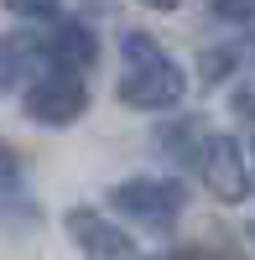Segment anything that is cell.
Returning <instances> with one entry per match:
<instances>
[{
	"label": "cell",
	"mask_w": 255,
	"mask_h": 260,
	"mask_svg": "<svg viewBox=\"0 0 255 260\" xmlns=\"http://www.w3.org/2000/svg\"><path fill=\"white\" fill-rule=\"evenodd\" d=\"M208 260H235V255H208Z\"/></svg>",
	"instance_id": "13"
},
{
	"label": "cell",
	"mask_w": 255,
	"mask_h": 260,
	"mask_svg": "<svg viewBox=\"0 0 255 260\" xmlns=\"http://www.w3.org/2000/svg\"><path fill=\"white\" fill-rule=\"evenodd\" d=\"M62 229H68V240L78 245L83 260H125L131 255V234L120 224H110L104 213H94V208H68Z\"/></svg>",
	"instance_id": "5"
},
{
	"label": "cell",
	"mask_w": 255,
	"mask_h": 260,
	"mask_svg": "<svg viewBox=\"0 0 255 260\" xmlns=\"http://www.w3.org/2000/svg\"><path fill=\"white\" fill-rule=\"evenodd\" d=\"M141 6H151V11H177L182 0H141Z\"/></svg>",
	"instance_id": "11"
},
{
	"label": "cell",
	"mask_w": 255,
	"mask_h": 260,
	"mask_svg": "<svg viewBox=\"0 0 255 260\" xmlns=\"http://www.w3.org/2000/svg\"><path fill=\"white\" fill-rule=\"evenodd\" d=\"M42 68H47V37H31V31L0 37V94L16 83H31Z\"/></svg>",
	"instance_id": "6"
},
{
	"label": "cell",
	"mask_w": 255,
	"mask_h": 260,
	"mask_svg": "<svg viewBox=\"0 0 255 260\" xmlns=\"http://www.w3.org/2000/svg\"><path fill=\"white\" fill-rule=\"evenodd\" d=\"M120 83H115V94L125 110H146V115H162V110H177L182 94H187V78L172 57L162 52V42L156 37H146V31H125L120 37Z\"/></svg>",
	"instance_id": "1"
},
{
	"label": "cell",
	"mask_w": 255,
	"mask_h": 260,
	"mask_svg": "<svg viewBox=\"0 0 255 260\" xmlns=\"http://www.w3.org/2000/svg\"><path fill=\"white\" fill-rule=\"evenodd\" d=\"M6 11L21 16V21H52L62 11V0H6Z\"/></svg>",
	"instance_id": "9"
},
{
	"label": "cell",
	"mask_w": 255,
	"mask_h": 260,
	"mask_svg": "<svg viewBox=\"0 0 255 260\" xmlns=\"http://www.w3.org/2000/svg\"><path fill=\"white\" fill-rule=\"evenodd\" d=\"M21 110H26L31 125H52V130H57V125H73L83 110H89V83H83V73L47 62V68L26 83Z\"/></svg>",
	"instance_id": "2"
},
{
	"label": "cell",
	"mask_w": 255,
	"mask_h": 260,
	"mask_svg": "<svg viewBox=\"0 0 255 260\" xmlns=\"http://www.w3.org/2000/svg\"><path fill=\"white\" fill-rule=\"evenodd\" d=\"M182 203H187V192L172 177H131V182L110 187V208L136 224H172L182 213Z\"/></svg>",
	"instance_id": "3"
},
{
	"label": "cell",
	"mask_w": 255,
	"mask_h": 260,
	"mask_svg": "<svg viewBox=\"0 0 255 260\" xmlns=\"http://www.w3.org/2000/svg\"><path fill=\"white\" fill-rule=\"evenodd\" d=\"M219 21H255V0H208Z\"/></svg>",
	"instance_id": "10"
},
{
	"label": "cell",
	"mask_w": 255,
	"mask_h": 260,
	"mask_svg": "<svg viewBox=\"0 0 255 260\" xmlns=\"http://www.w3.org/2000/svg\"><path fill=\"white\" fill-rule=\"evenodd\" d=\"M250 234H255V224H250Z\"/></svg>",
	"instance_id": "14"
},
{
	"label": "cell",
	"mask_w": 255,
	"mask_h": 260,
	"mask_svg": "<svg viewBox=\"0 0 255 260\" xmlns=\"http://www.w3.org/2000/svg\"><path fill=\"white\" fill-rule=\"evenodd\" d=\"M0 208H26V177H21L11 146H0Z\"/></svg>",
	"instance_id": "8"
},
{
	"label": "cell",
	"mask_w": 255,
	"mask_h": 260,
	"mask_svg": "<svg viewBox=\"0 0 255 260\" xmlns=\"http://www.w3.org/2000/svg\"><path fill=\"white\" fill-rule=\"evenodd\" d=\"M99 57V42L94 31L83 26V21H57L52 37H47V62H57V68H73V73H89Z\"/></svg>",
	"instance_id": "7"
},
{
	"label": "cell",
	"mask_w": 255,
	"mask_h": 260,
	"mask_svg": "<svg viewBox=\"0 0 255 260\" xmlns=\"http://www.w3.org/2000/svg\"><path fill=\"white\" fill-rule=\"evenodd\" d=\"M198 177H203V187L214 192L219 203H245V198H250V167H245V151H240L235 136H224V130H208L203 156H198Z\"/></svg>",
	"instance_id": "4"
},
{
	"label": "cell",
	"mask_w": 255,
	"mask_h": 260,
	"mask_svg": "<svg viewBox=\"0 0 255 260\" xmlns=\"http://www.w3.org/2000/svg\"><path fill=\"white\" fill-rule=\"evenodd\" d=\"M146 260H187V255H177V250H162V255H146Z\"/></svg>",
	"instance_id": "12"
}]
</instances>
